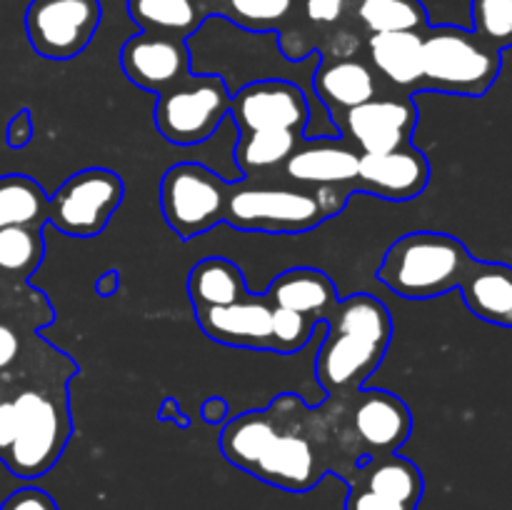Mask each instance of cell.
<instances>
[{
    "label": "cell",
    "instance_id": "603a6c76",
    "mask_svg": "<svg viewBox=\"0 0 512 510\" xmlns=\"http://www.w3.org/2000/svg\"><path fill=\"white\" fill-rule=\"evenodd\" d=\"M275 435H278V418H275L273 408L248 410L225 425L223 435H220V450L235 468L250 473V468L263 458Z\"/></svg>",
    "mask_w": 512,
    "mask_h": 510
},
{
    "label": "cell",
    "instance_id": "ab89813d",
    "mask_svg": "<svg viewBox=\"0 0 512 510\" xmlns=\"http://www.w3.org/2000/svg\"><path fill=\"white\" fill-rule=\"evenodd\" d=\"M225 415H228V403H225L223 398H218V395H215V398L205 400L203 418L208 420V423H220V420H223Z\"/></svg>",
    "mask_w": 512,
    "mask_h": 510
},
{
    "label": "cell",
    "instance_id": "7c38bea8",
    "mask_svg": "<svg viewBox=\"0 0 512 510\" xmlns=\"http://www.w3.org/2000/svg\"><path fill=\"white\" fill-rule=\"evenodd\" d=\"M415 125L418 105L410 95H375L373 100L345 113L338 128L360 153L378 155L410 145Z\"/></svg>",
    "mask_w": 512,
    "mask_h": 510
},
{
    "label": "cell",
    "instance_id": "e0dca14e",
    "mask_svg": "<svg viewBox=\"0 0 512 510\" xmlns=\"http://www.w3.org/2000/svg\"><path fill=\"white\" fill-rule=\"evenodd\" d=\"M313 88L320 103L333 113V120L338 123L345 113L380 95L375 70L355 55L320 60L313 75Z\"/></svg>",
    "mask_w": 512,
    "mask_h": 510
},
{
    "label": "cell",
    "instance_id": "8992f818",
    "mask_svg": "<svg viewBox=\"0 0 512 510\" xmlns=\"http://www.w3.org/2000/svg\"><path fill=\"white\" fill-rule=\"evenodd\" d=\"M230 88L220 75H193L163 90L155 100V128L168 143H205L230 115Z\"/></svg>",
    "mask_w": 512,
    "mask_h": 510
},
{
    "label": "cell",
    "instance_id": "d4e9b609",
    "mask_svg": "<svg viewBox=\"0 0 512 510\" xmlns=\"http://www.w3.org/2000/svg\"><path fill=\"white\" fill-rule=\"evenodd\" d=\"M210 15L248 33L288 35L298 23V0H208Z\"/></svg>",
    "mask_w": 512,
    "mask_h": 510
},
{
    "label": "cell",
    "instance_id": "8d00e7d4",
    "mask_svg": "<svg viewBox=\"0 0 512 510\" xmlns=\"http://www.w3.org/2000/svg\"><path fill=\"white\" fill-rule=\"evenodd\" d=\"M13 438H15L13 398L0 390V460H3V455L8 453V448L13 445Z\"/></svg>",
    "mask_w": 512,
    "mask_h": 510
},
{
    "label": "cell",
    "instance_id": "e575fe53",
    "mask_svg": "<svg viewBox=\"0 0 512 510\" xmlns=\"http://www.w3.org/2000/svg\"><path fill=\"white\" fill-rule=\"evenodd\" d=\"M0 510H60V508L53 500V495L35 488V485H25V488L13 490V493L3 500Z\"/></svg>",
    "mask_w": 512,
    "mask_h": 510
},
{
    "label": "cell",
    "instance_id": "52a82bcc",
    "mask_svg": "<svg viewBox=\"0 0 512 510\" xmlns=\"http://www.w3.org/2000/svg\"><path fill=\"white\" fill-rule=\"evenodd\" d=\"M230 183L200 163H178L165 170L160 208L180 240H193L225 223Z\"/></svg>",
    "mask_w": 512,
    "mask_h": 510
},
{
    "label": "cell",
    "instance_id": "7a4b0ae2",
    "mask_svg": "<svg viewBox=\"0 0 512 510\" xmlns=\"http://www.w3.org/2000/svg\"><path fill=\"white\" fill-rule=\"evenodd\" d=\"M350 185H230L225 223L253 233H308L348 205Z\"/></svg>",
    "mask_w": 512,
    "mask_h": 510
},
{
    "label": "cell",
    "instance_id": "4dcf8cb0",
    "mask_svg": "<svg viewBox=\"0 0 512 510\" xmlns=\"http://www.w3.org/2000/svg\"><path fill=\"white\" fill-rule=\"evenodd\" d=\"M53 318V308L45 300V295L30 288V283L0 288V325H8V328L30 338V335H35V330L45 328Z\"/></svg>",
    "mask_w": 512,
    "mask_h": 510
},
{
    "label": "cell",
    "instance_id": "f35d334b",
    "mask_svg": "<svg viewBox=\"0 0 512 510\" xmlns=\"http://www.w3.org/2000/svg\"><path fill=\"white\" fill-rule=\"evenodd\" d=\"M118 288H120V273L113 268L105 270V273L98 278V283H95V290H98L100 298H110V295L118 293Z\"/></svg>",
    "mask_w": 512,
    "mask_h": 510
},
{
    "label": "cell",
    "instance_id": "74e56055",
    "mask_svg": "<svg viewBox=\"0 0 512 510\" xmlns=\"http://www.w3.org/2000/svg\"><path fill=\"white\" fill-rule=\"evenodd\" d=\"M5 138H8L10 148H25V145L33 140V118H30V110H20V113L10 120Z\"/></svg>",
    "mask_w": 512,
    "mask_h": 510
},
{
    "label": "cell",
    "instance_id": "30bf717a",
    "mask_svg": "<svg viewBox=\"0 0 512 510\" xmlns=\"http://www.w3.org/2000/svg\"><path fill=\"white\" fill-rule=\"evenodd\" d=\"M343 420L363 458L398 453L413 430L408 403L380 388H360L353 395H345Z\"/></svg>",
    "mask_w": 512,
    "mask_h": 510
},
{
    "label": "cell",
    "instance_id": "277c9868",
    "mask_svg": "<svg viewBox=\"0 0 512 510\" xmlns=\"http://www.w3.org/2000/svg\"><path fill=\"white\" fill-rule=\"evenodd\" d=\"M473 255L463 240L415 230L395 240L378 268V280L405 300H430L460 288Z\"/></svg>",
    "mask_w": 512,
    "mask_h": 510
},
{
    "label": "cell",
    "instance_id": "ba28073f",
    "mask_svg": "<svg viewBox=\"0 0 512 510\" xmlns=\"http://www.w3.org/2000/svg\"><path fill=\"white\" fill-rule=\"evenodd\" d=\"M123 198L125 185L115 170H78L48 195V225L70 238H95L108 228Z\"/></svg>",
    "mask_w": 512,
    "mask_h": 510
},
{
    "label": "cell",
    "instance_id": "9c48e42d",
    "mask_svg": "<svg viewBox=\"0 0 512 510\" xmlns=\"http://www.w3.org/2000/svg\"><path fill=\"white\" fill-rule=\"evenodd\" d=\"M100 18V0H30L25 33L40 58L73 60L93 43Z\"/></svg>",
    "mask_w": 512,
    "mask_h": 510
},
{
    "label": "cell",
    "instance_id": "3957f363",
    "mask_svg": "<svg viewBox=\"0 0 512 510\" xmlns=\"http://www.w3.org/2000/svg\"><path fill=\"white\" fill-rule=\"evenodd\" d=\"M3 393L13 398L15 408V438L3 463L15 478H40L58 463L73 430L68 380H38Z\"/></svg>",
    "mask_w": 512,
    "mask_h": 510
},
{
    "label": "cell",
    "instance_id": "5bb4252c",
    "mask_svg": "<svg viewBox=\"0 0 512 510\" xmlns=\"http://www.w3.org/2000/svg\"><path fill=\"white\" fill-rule=\"evenodd\" d=\"M430 163L425 153L413 145L390 150V153H360L358 175L353 180V193H368L375 198L405 203L428 188Z\"/></svg>",
    "mask_w": 512,
    "mask_h": 510
},
{
    "label": "cell",
    "instance_id": "d6a6232c",
    "mask_svg": "<svg viewBox=\"0 0 512 510\" xmlns=\"http://www.w3.org/2000/svg\"><path fill=\"white\" fill-rule=\"evenodd\" d=\"M323 323L295 313L288 308H273V350L280 355H290L303 350L313 338L315 328Z\"/></svg>",
    "mask_w": 512,
    "mask_h": 510
},
{
    "label": "cell",
    "instance_id": "d6986e66",
    "mask_svg": "<svg viewBox=\"0 0 512 510\" xmlns=\"http://www.w3.org/2000/svg\"><path fill=\"white\" fill-rule=\"evenodd\" d=\"M273 308H288L323 323L340 300L333 280L318 268H290L280 273L263 293Z\"/></svg>",
    "mask_w": 512,
    "mask_h": 510
},
{
    "label": "cell",
    "instance_id": "5b68a950",
    "mask_svg": "<svg viewBox=\"0 0 512 510\" xmlns=\"http://www.w3.org/2000/svg\"><path fill=\"white\" fill-rule=\"evenodd\" d=\"M500 50L473 30L458 25H428L423 30V83L420 90L480 98L500 75Z\"/></svg>",
    "mask_w": 512,
    "mask_h": 510
},
{
    "label": "cell",
    "instance_id": "d590c367",
    "mask_svg": "<svg viewBox=\"0 0 512 510\" xmlns=\"http://www.w3.org/2000/svg\"><path fill=\"white\" fill-rule=\"evenodd\" d=\"M30 338H33V335H30ZM25 345H28V338H25V335L8 328V325H0V380L18 365V360L23 358L25 353Z\"/></svg>",
    "mask_w": 512,
    "mask_h": 510
},
{
    "label": "cell",
    "instance_id": "484cf974",
    "mask_svg": "<svg viewBox=\"0 0 512 510\" xmlns=\"http://www.w3.org/2000/svg\"><path fill=\"white\" fill-rule=\"evenodd\" d=\"M45 258L43 228L10 225L0 228V288L28 285Z\"/></svg>",
    "mask_w": 512,
    "mask_h": 510
},
{
    "label": "cell",
    "instance_id": "ffe728a7",
    "mask_svg": "<svg viewBox=\"0 0 512 510\" xmlns=\"http://www.w3.org/2000/svg\"><path fill=\"white\" fill-rule=\"evenodd\" d=\"M375 73L413 95L423 83V33H375L365 40Z\"/></svg>",
    "mask_w": 512,
    "mask_h": 510
},
{
    "label": "cell",
    "instance_id": "836d02e7",
    "mask_svg": "<svg viewBox=\"0 0 512 510\" xmlns=\"http://www.w3.org/2000/svg\"><path fill=\"white\" fill-rule=\"evenodd\" d=\"M345 510H418L413 505L398 503V500L383 498L363 485H350L348 498H345Z\"/></svg>",
    "mask_w": 512,
    "mask_h": 510
},
{
    "label": "cell",
    "instance_id": "1f68e13d",
    "mask_svg": "<svg viewBox=\"0 0 512 510\" xmlns=\"http://www.w3.org/2000/svg\"><path fill=\"white\" fill-rule=\"evenodd\" d=\"M473 33L490 48H512V0H473L470 3Z\"/></svg>",
    "mask_w": 512,
    "mask_h": 510
},
{
    "label": "cell",
    "instance_id": "4fadbf2b",
    "mask_svg": "<svg viewBox=\"0 0 512 510\" xmlns=\"http://www.w3.org/2000/svg\"><path fill=\"white\" fill-rule=\"evenodd\" d=\"M120 65L130 83L160 95L190 75L188 40L138 33L125 40L120 50Z\"/></svg>",
    "mask_w": 512,
    "mask_h": 510
},
{
    "label": "cell",
    "instance_id": "9a60e30c",
    "mask_svg": "<svg viewBox=\"0 0 512 510\" xmlns=\"http://www.w3.org/2000/svg\"><path fill=\"white\" fill-rule=\"evenodd\" d=\"M200 330L230 348L273 350V305L263 295H248L218 308H193Z\"/></svg>",
    "mask_w": 512,
    "mask_h": 510
},
{
    "label": "cell",
    "instance_id": "8fae6325",
    "mask_svg": "<svg viewBox=\"0 0 512 510\" xmlns=\"http://www.w3.org/2000/svg\"><path fill=\"white\" fill-rule=\"evenodd\" d=\"M228 118H233L240 135L258 130H293L305 135L310 123V103L305 90L290 80H253L230 98Z\"/></svg>",
    "mask_w": 512,
    "mask_h": 510
},
{
    "label": "cell",
    "instance_id": "2e32d148",
    "mask_svg": "<svg viewBox=\"0 0 512 510\" xmlns=\"http://www.w3.org/2000/svg\"><path fill=\"white\" fill-rule=\"evenodd\" d=\"M360 150L348 140L305 138L283 163V180L293 185H350L358 175Z\"/></svg>",
    "mask_w": 512,
    "mask_h": 510
},
{
    "label": "cell",
    "instance_id": "cb8c5ba5",
    "mask_svg": "<svg viewBox=\"0 0 512 510\" xmlns=\"http://www.w3.org/2000/svg\"><path fill=\"white\" fill-rule=\"evenodd\" d=\"M240 265L228 258H205L188 275V298L193 308H218L248 298Z\"/></svg>",
    "mask_w": 512,
    "mask_h": 510
},
{
    "label": "cell",
    "instance_id": "44dd1931",
    "mask_svg": "<svg viewBox=\"0 0 512 510\" xmlns=\"http://www.w3.org/2000/svg\"><path fill=\"white\" fill-rule=\"evenodd\" d=\"M345 483L363 485L383 498L398 500V503L413 505V508H418L425 493V480L418 465L398 453L363 458Z\"/></svg>",
    "mask_w": 512,
    "mask_h": 510
},
{
    "label": "cell",
    "instance_id": "7402d4cb",
    "mask_svg": "<svg viewBox=\"0 0 512 510\" xmlns=\"http://www.w3.org/2000/svg\"><path fill=\"white\" fill-rule=\"evenodd\" d=\"M128 15L140 33L188 40L213 15L208 0H128Z\"/></svg>",
    "mask_w": 512,
    "mask_h": 510
},
{
    "label": "cell",
    "instance_id": "f546056e",
    "mask_svg": "<svg viewBox=\"0 0 512 510\" xmlns=\"http://www.w3.org/2000/svg\"><path fill=\"white\" fill-rule=\"evenodd\" d=\"M10 225H48V193L28 175L0 178V228Z\"/></svg>",
    "mask_w": 512,
    "mask_h": 510
},
{
    "label": "cell",
    "instance_id": "60d3db41",
    "mask_svg": "<svg viewBox=\"0 0 512 510\" xmlns=\"http://www.w3.org/2000/svg\"><path fill=\"white\" fill-rule=\"evenodd\" d=\"M355 3H358V0H353V5H355Z\"/></svg>",
    "mask_w": 512,
    "mask_h": 510
},
{
    "label": "cell",
    "instance_id": "ac0fdd59",
    "mask_svg": "<svg viewBox=\"0 0 512 510\" xmlns=\"http://www.w3.org/2000/svg\"><path fill=\"white\" fill-rule=\"evenodd\" d=\"M465 305L485 323L512 328V268L505 263L475 260L460 283Z\"/></svg>",
    "mask_w": 512,
    "mask_h": 510
},
{
    "label": "cell",
    "instance_id": "6da1fadb",
    "mask_svg": "<svg viewBox=\"0 0 512 510\" xmlns=\"http://www.w3.org/2000/svg\"><path fill=\"white\" fill-rule=\"evenodd\" d=\"M328 328L315 358V375L328 398H345L378 370L393 338V318L383 300L368 293L340 298L323 318Z\"/></svg>",
    "mask_w": 512,
    "mask_h": 510
},
{
    "label": "cell",
    "instance_id": "f1b7e54d",
    "mask_svg": "<svg viewBox=\"0 0 512 510\" xmlns=\"http://www.w3.org/2000/svg\"><path fill=\"white\" fill-rule=\"evenodd\" d=\"M353 18L368 35L423 33L428 30V10L420 0H358Z\"/></svg>",
    "mask_w": 512,
    "mask_h": 510
},
{
    "label": "cell",
    "instance_id": "83f0119b",
    "mask_svg": "<svg viewBox=\"0 0 512 510\" xmlns=\"http://www.w3.org/2000/svg\"><path fill=\"white\" fill-rule=\"evenodd\" d=\"M353 15V0H298V23L288 35H280V50L288 60H303L315 48L310 33L340 28Z\"/></svg>",
    "mask_w": 512,
    "mask_h": 510
},
{
    "label": "cell",
    "instance_id": "4316f807",
    "mask_svg": "<svg viewBox=\"0 0 512 510\" xmlns=\"http://www.w3.org/2000/svg\"><path fill=\"white\" fill-rule=\"evenodd\" d=\"M305 140V135L293 130H258V133L240 135L235 143V163L245 178H260L273 170L283 168L285 160L293 155Z\"/></svg>",
    "mask_w": 512,
    "mask_h": 510
}]
</instances>
